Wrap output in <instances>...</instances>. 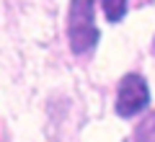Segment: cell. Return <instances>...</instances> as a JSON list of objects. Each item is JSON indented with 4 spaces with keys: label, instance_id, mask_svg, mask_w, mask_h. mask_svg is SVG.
<instances>
[{
    "label": "cell",
    "instance_id": "3",
    "mask_svg": "<svg viewBox=\"0 0 155 142\" xmlns=\"http://www.w3.org/2000/svg\"><path fill=\"white\" fill-rule=\"evenodd\" d=\"M104 5V13L111 23H119L124 16H127V8H129V0H101Z\"/></svg>",
    "mask_w": 155,
    "mask_h": 142
},
{
    "label": "cell",
    "instance_id": "5",
    "mask_svg": "<svg viewBox=\"0 0 155 142\" xmlns=\"http://www.w3.org/2000/svg\"><path fill=\"white\" fill-rule=\"evenodd\" d=\"M153 52H155V39H153Z\"/></svg>",
    "mask_w": 155,
    "mask_h": 142
},
{
    "label": "cell",
    "instance_id": "2",
    "mask_svg": "<svg viewBox=\"0 0 155 142\" xmlns=\"http://www.w3.org/2000/svg\"><path fill=\"white\" fill-rule=\"evenodd\" d=\"M150 104V91H147V83H145L142 75H129L122 78L119 83V91H116V114L119 116H134Z\"/></svg>",
    "mask_w": 155,
    "mask_h": 142
},
{
    "label": "cell",
    "instance_id": "4",
    "mask_svg": "<svg viewBox=\"0 0 155 142\" xmlns=\"http://www.w3.org/2000/svg\"><path fill=\"white\" fill-rule=\"evenodd\" d=\"M137 140H140V142H155V114L147 116V119L140 124V129H137Z\"/></svg>",
    "mask_w": 155,
    "mask_h": 142
},
{
    "label": "cell",
    "instance_id": "1",
    "mask_svg": "<svg viewBox=\"0 0 155 142\" xmlns=\"http://www.w3.org/2000/svg\"><path fill=\"white\" fill-rule=\"evenodd\" d=\"M67 39L70 49L75 54L93 49L98 41V28H96V0H70V13H67Z\"/></svg>",
    "mask_w": 155,
    "mask_h": 142
}]
</instances>
